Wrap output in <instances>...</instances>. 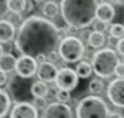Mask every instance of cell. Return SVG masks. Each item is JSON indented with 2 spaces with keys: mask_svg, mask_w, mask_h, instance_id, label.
I'll return each instance as SVG.
<instances>
[{
  "mask_svg": "<svg viewBox=\"0 0 124 118\" xmlns=\"http://www.w3.org/2000/svg\"><path fill=\"white\" fill-rule=\"evenodd\" d=\"M36 2H39V3H43V5H45V3H49V2H54V0H36Z\"/></svg>",
  "mask_w": 124,
  "mask_h": 118,
  "instance_id": "38",
  "label": "cell"
},
{
  "mask_svg": "<svg viewBox=\"0 0 124 118\" xmlns=\"http://www.w3.org/2000/svg\"><path fill=\"white\" fill-rule=\"evenodd\" d=\"M106 94L114 106L124 109V78H115L114 81H111L108 84Z\"/></svg>",
  "mask_w": 124,
  "mask_h": 118,
  "instance_id": "9",
  "label": "cell"
},
{
  "mask_svg": "<svg viewBox=\"0 0 124 118\" xmlns=\"http://www.w3.org/2000/svg\"><path fill=\"white\" fill-rule=\"evenodd\" d=\"M57 52L64 63L81 61L84 52H85V45L78 36H67V38L61 39Z\"/></svg>",
  "mask_w": 124,
  "mask_h": 118,
  "instance_id": "5",
  "label": "cell"
},
{
  "mask_svg": "<svg viewBox=\"0 0 124 118\" xmlns=\"http://www.w3.org/2000/svg\"><path fill=\"white\" fill-rule=\"evenodd\" d=\"M75 72H76V75H78L79 78L87 79V78H90L91 73H93V66H91V63H88V61H85V60H84V61H79L78 64H76Z\"/></svg>",
  "mask_w": 124,
  "mask_h": 118,
  "instance_id": "18",
  "label": "cell"
},
{
  "mask_svg": "<svg viewBox=\"0 0 124 118\" xmlns=\"http://www.w3.org/2000/svg\"><path fill=\"white\" fill-rule=\"evenodd\" d=\"M8 21H9L11 24H14V25H21L24 20L21 18V14H12V12H9V16H8Z\"/></svg>",
  "mask_w": 124,
  "mask_h": 118,
  "instance_id": "25",
  "label": "cell"
},
{
  "mask_svg": "<svg viewBox=\"0 0 124 118\" xmlns=\"http://www.w3.org/2000/svg\"><path fill=\"white\" fill-rule=\"evenodd\" d=\"M3 54H5V49H3V45H2V43H0V57H2V55H3Z\"/></svg>",
  "mask_w": 124,
  "mask_h": 118,
  "instance_id": "40",
  "label": "cell"
},
{
  "mask_svg": "<svg viewBox=\"0 0 124 118\" xmlns=\"http://www.w3.org/2000/svg\"><path fill=\"white\" fill-rule=\"evenodd\" d=\"M102 3H106V5H111L112 2H115V0H100Z\"/></svg>",
  "mask_w": 124,
  "mask_h": 118,
  "instance_id": "39",
  "label": "cell"
},
{
  "mask_svg": "<svg viewBox=\"0 0 124 118\" xmlns=\"http://www.w3.org/2000/svg\"><path fill=\"white\" fill-rule=\"evenodd\" d=\"M11 106H12V99L9 93L0 88V118H5L8 112H11Z\"/></svg>",
  "mask_w": 124,
  "mask_h": 118,
  "instance_id": "15",
  "label": "cell"
},
{
  "mask_svg": "<svg viewBox=\"0 0 124 118\" xmlns=\"http://www.w3.org/2000/svg\"><path fill=\"white\" fill-rule=\"evenodd\" d=\"M103 81L100 78H94L90 81V84H88V91L91 93V96H97V94H100L103 91Z\"/></svg>",
  "mask_w": 124,
  "mask_h": 118,
  "instance_id": "22",
  "label": "cell"
},
{
  "mask_svg": "<svg viewBox=\"0 0 124 118\" xmlns=\"http://www.w3.org/2000/svg\"><path fill=\"white\" fill-rule=\"evenodd\" d=\"M58 60H60V55H58V52H57V51H55V52H51L49 55H48V61L52 63V64H55Z\"/></svg>",
  "mask_w": 124,
  "mask_h": 118,
  "instance_id": "32",
  "label": "cell"
},
{
  "mask_svg": "<svg viewBox=\"0 0 124 118\" xmlns=\"http://www.w3.org/2000/svg\"><path fill=\"white\" fill-rule=\"evenodd\" d=\"M106 29H108V24H105V23H102V21H97V20H96V23H94V31L103 33Z\"/></svg>",
  "mask_w": 124,
  "mask_h": 118,
  "instance_id": "27",
  "label": "cell"
},
{
  "mask_svg": "<svg viewBox=\"0 0 124 118\" xmlns=\"http://www.w3.org/2000/svg\"><path fill=\"white\" fill-rule=\"evenodd\" d=\"M9 0H0V15H3L6 12H9V8H8Z\"/></svg>",
  "mask_w": 124,
  "mask_h": 118,
  "instance_id": "29",
  "label": "cell"
},
{
  "mask_svg": "<svg viewBox=\"0 0 124 118\" xmlns=\"http://www.w3.org/2000/svg\"><path fill=\"white\" fill-rule=\"evenodd\" d=\"M33 11V2L31 0H27V8H25V12H31Z\"/></svg>",
  "mask_w": 124,
  "mask_h": 118,
  "instance_id": "36",
  "label": "cell"
},
{
  "mask_svg": "<svg viewBox=\"0 0 124 118\" xmlns=\"http://www.w3.org/2000/svg\"><path fill=\"white\" fill-rule=\"evenodd\" d=\"M55 99H57V102H60V103H67L70 99H72V96H70L69 91H64V90H57Z\"/></svg>",
  "mask_w": 124,
  "mask_h": 118,
  "instance_id": "24",
  "label": "cell"
},
{
  "mask_svg": "<svg viewBox=\"0 0 124 118\" xmlns=\"http://www.w3.org/2000/svg\"><path fill=\"white\" fill-rule=\"evenodd\" d=\"M0 16H2V15H0Z\"/></svg>",
  "mask_w": 124,
  "mask_h": 118,
  "instance_id": "42",
  "label": "cell"
},
{
  "mask_svg": "<svg viewBox=\"0 0 124 118\" xmlns=\"http://www.w3.org/2000/svg\"><path fill=\"white\" fill-rule=\"evenodd\" d=\"M123 25H124V24H123Z\"/></svg>",
  "mask_w": 124,
  "mask_h": 118,
  "instance_id": "43",
  "label": "cell"
},
{
  "mask_svg": "<svg viewBox=\"0 0 124 118\" xmlns=\"http://www.w3.org/2000/svg\"><path fill=\"white\" fill-rule=\"evenodd\" d=\"M9 118H39V109L30 102L15 103L9 112Z\"/></svg>",
  "mask_w": 124,
  "mask_h": 118,
  "instance_id": "11",
  "label": "cell"
},
{
  "mask_svg": "<svg viewBox=\"0 0 124 118\" xmlns=\"http://www.w3.org/2000/svg\"><path fill=\"white\" fill-rule=\"evenodd\" d=\"M121 2H124V0H121Z\"/></svg>",
  "mask_w": 124,
  "mask_h": 118,
  "instance_id": "41",
  "label": "cell"
},
{
  "mask_svg": "<svg viewBox=\"0 0 124 118\" xmlns=\"http://www.w3.org/2000/svg\"><path fill=\"white\" fill-rule=\"evenodd\" d=\"M60 12V6L55 3V2H49V3H45L42 8V14L46 20H51V18H55Z\"/></svg>",
  "mask_w": 124,
  "mask_h": 118,
  "instance_id": "20",
  "label": "cell"
},
{
  "mask_svg": "<svg viewBox=\"0 0 124 118\" xmlns=\"http://www.w3.org/2000/svg\"><path fill=\"white\" fill-rule=\"evenodd\" d=\"M61 38L58 27L45 16L31 15L25 18L15 36V49L20 55L36 58L38 55H49L58 49Z\"/></svg>",
  "mask_w": 124,
  "mask_h": 118,
  "instance_id": "1",
  "label": "cell"
},
{
  "mask_svg": "<svg viewBox=\"0 0 124 118\" xmlns=\"http://www.w3.org/2000/svg\"><path fill=\"white\" fill-rule=\"evenodd\" d=\"M109 33H111L112 38H115V39H121V38H124V25L120 24V23L112 24L111 29H109Z\"/></svg>",
  "mask_w": 124,
  "mask_h": 118,
  "instance_id": "23",
  "label": "cell"
},
{
  "mask_svg": "<svg viewBox=\"0 0 124 118\" xmlns=\"http://www.w3.org/2000/svg\"><path fill=\"white\" fill-rule=\"evenodd\" d=\"M42 118H73V111L67 103L52 102L43 111Z\"/></svg>",
  "mask_w": 124,
  "mask_h": 118,
  "instance_id": "10",
  "label": "cell"
},
{
  "mask_svg": "<svg viewBox=\"0 0 124 118\" xmlns=\"http://www.w3.org/2000/svg\"><path fill=\"white\" fill-rule=\"evenodd\" d=\"M106 42V38L103 33H99V31H91L90 34V39H88V45L91 48H96V49H100Z\"/></svg>",
  "mask_w": 124,
  "mask_h": 118,
  "instance_id": "19",
  "label": "cell"
},
{
  "mask_svg": "<svg viewBox=\"0 0 124 118\" xmlns=\"http://www.w3.org/2000/svg\"><path fill=\"white\" fill-rule=\"evenodd\" d=\"M76 118H109V106L99 96H87L78 102L75 109Z\"/></svg>",
  "mask_w": 124,
  "mask_h": 118,
  "instance_id": "4",
  "label": "cell"
},
{
  "mask_svg": "<svg viewBox=\"0 0 124 118\" xmlns=\"http://www.w3.org/2000/svg\"><path fill=\"white\" fill-rule=\"evenodd\" d=\"M33 105L36 106L38 109H43V111H45V109H46V106H48L45 97H36V99H33Z\"/></svg>",
  "mask_w": 124,
  "mask_h": 118,
  "instance_id": "26",
  "label": "cell"
},
{
  "mask_svg": "<svg viewBox=\"0 0 124 118\" xmlns=\"http://www.w3.org/2000/svg\"><path fill=\"white\" fill-rule=\"evenodd\" d=\"M15 66H16V58H15L14 54L5 52L3 55L0 57V69L5 70L6 73H8V72L15 70Z\"/></svg>",
  "mask_w": 124,
  "mask_h": 118,
  "instance_id": "17",
  "label": "cell"
},
{
  "mask_svg": "<svg viewBox=\"0 0 124 118\" xmlns=\"http://www.w3.org/2000/svg\"><path fill=\"white\" fill-rule=\"evenodd\" d=\"M36 61H38V64H43V63L48 61V55H38Z\"/></svg>",
  "mask_w": 124,
  "mask_h": 118,
  "instance_id": "34",
  "label": "cell"
},
{
  "mask_svg": "<svg viewBox=\"0 0 124 118\" xmlns=\"http://www.w3.org/2000/svg\"><path fill=\"white\" fill-rule=\"evenodd\" d=\"M97 21H102L105 24L111 23L114 18H115V9L112 5H106V3H100L99 8H97Z\"/></svg>",
  "mask_w": 124,
  "mask_h": 118,
  "instance_id": "14",
  "label": "cell"
},
{
  "mask_svg": "<svg viewBox=\"0 0 124 118\" xmlns=\"http://www.w3.org/2000/svg\"><path fill=\"white\" fill-rule=\"evenodd\" d=\"M6 82H9V78H8V73L5 70L0 69V88H2V85H5Z\"/></svg>",
  "mask_w": 124,
  "mask_h": 118,
  "instance_id": "31",
  "label": "cell"
},
{
  "mask_svg": "<svg viewBox=\"0 0 124 118\" xmlns=\"http://www.w3.org/2000/svg\"><path fill=\"white\" fill-rule=\"evenodd\" d=\"M115 75L117 78H124V61H120L117 69H115Z\"/></svg>",
  "mask_w": 124,
  "mask_h": 118,
  "instance_id": "28",
  "label": "cell"
},
{
  "mask_svg": "<svg viewBox=\"0 0 124 118\" xmlns=\"http://www.w3.org/2000/svg\"><path fill=\"white\" fill-rule=\"evenodd\" d=\"M90 34H91V31H88L87 29H84V30H81V33H79V39H81L82 42L88 40V39H90Z\"/></svg>",
  "mask_w": 124,
  "mask_h": 118,
  "instance_id": "33",
  "label": "cell"
},
{
  "mask_svg": "<svg viewBox=\"0 0 124 118\" xmlns=\"http://www.w3.org/2000/svg\"><path fill=\"white\" fill-rule=\"evenodd\" d=\"M30 93L33 96V99L36 97H46L49 94V88H48V84L42 82V81H34L31 84V88H30Z\"/></svg>",
  "mask_w": 124,
  "mask_h": 118,
  "instance_id": "16",
  "label": "cell"
},
{
  "mask_svg": "<svg viewBox=\"0 0 124 118\" xmlns=\"http://www.w3.org/2000/svg\"><path fill=\"white\" fill-rule=\"evenodd\" d=\"M117 51H118V54L120 55H123L124 57V38H121V39H118V42H117Z\"/></svg>",
  "mask_w": 124,
  "mask_h": 118,
  "instance_id": "30",
  "label": "cell"
},
{
  "mask_svg": "<svg viewBox=\"0 0 124 118\" xmlns=\"http://www.w3.org/2000/svg\"><path fill=\"white\" fill-rule=\"evenodd\" d=\"M118 55L111 47L109 48H102L97 49L93 54L91 58V66H93V73L97 75V78H109L115 75V69L118 66Z\"/></svg>",
  "mask_w": 124,
  "mask_h": 118,
  "instance_id": "3",
  "label": "cell"
},
{
  "mask_svg": "<svg viewBox=\"0 0 124 118\" xmlns=\"http://www.w3.org/2000/svg\"><path fill=\"white\" fill-rule=\"evenodd\" d=\"M66 30H67V36H75L78 29H75V27H67Z\"/></svg>",
  "mask_w": 124,
  "mask_h": 118,
  "instance_id": "35",
  "label": "cell"
},
{
  "mask_svg": "<svg viewBox=\"0 0 124 118\" xmlns=\"http://www.w3.org/2000/svg\"><path fill=\"white\" fill-rule=\"evenodd\" d=\"M8 8H9V12L12 14H23L25 12V8H27V0H9Z\"/></svg>",
  "mask_w": 124,
  "mask_h": 118,
  "instance_id": "21",
  "label": "cell"
},
{
  "mask_svg": "<svg viewBox=\"0 0 124 118\" xmlns=\"http://www.w3.org/2000/svg\"><path fill=\"white\" fill-rule=\"evenodd\" d=\"M27 79H23L20 78L18 75H14L11 79H9V85H8V90H9V96L11 99L16 103H21V102H25V97H27L30 93V88H31V84L27 85L25 84Z\"/></svg>",
  "mask_w": 124,
  "mask_h": 118,
  "instance_id": "6",
  "label": "cell"
},
{
  "mask_svg": "<svg viewBox=\"0 0 124 118\" xmlns=\"http://www.w3.org/2000/svg\"><path fill=\"white\" fill-rule=\"evenodd\" d=\"M97 8H99L97 0H61L60 14L67 27L84 30L96 23Z\"/></svg>",
  "mask_w": 124,
  "mask_h": 118,
  "instance_id": "2",
  "label": "cell"
},
{
  "mask_svg": "<svg viewBox=\"0 0 124 118\" xmlns=\"http://www.w3.org/2000/svg\"><path fill=\"white\" fill-rule=\"evenodd\" d=\"M39 64L36 58L29 57V55H20L16 58V66H15V75H18L23 79H30L38 73Z\"/></svg>",
  "mask_w": 124,
  "mask_h": 118,
  "instance_id": "8",
  "label": "cell"
},
{
  "mask_svg": "<svg viewBox=\"0 0 124 118\" xmlns=\"http://www.w3.org/2000/svg\"><path fill=\"white\" fill-rule=\"evenodd\" d=\"M79 76L76 75V72L70 67H61L58 69V75L55 79V87L57 90H64V91H72L78 87Z\"/></svg>",
  "mask_w": 124,
  "mask_h": 118,
  "instance_id": "7",
  "label": "cell"
},
{
  "mask_svg": "<svg viewBox=\"0 0 124 118\" xmlns=\"http://www.w3.org/2000/svg\"><path fill=\"white\" fill-rule=\"evenodd\" d=\"M16 30L15 25L11 24L8 20H0V43H8L15 39Z\"/></svg>",
  "mask_w": 124,
  "mask_h": 118,
  "instance_id": "13",
  "label": "cell"
},
{
  "mask_svg": "<svg viewBox=\"0 0 124 118\" xmlns=\"http://www.w3.org/2000/svg\"><path fill=\"white\" fill-rule=\"evenodd\" d=\"M109 118H124V115H123V114H120V112H111Z\"/></svg>",
  "mask_w": 124,
  "mask_h": 118,
  "instance_id": "37",
  "label": "cell"
},
{
  "mask_svg": "<svg viewBox=\"0 0 124 118\" xmlns=\"http://www.w3.org/2000/svg\"><path fill=\"white\" fill-rule=\"evenodd\" d=\"M57 75H58V69L55 64H52V63L46 61L43 63V64H39V69H38V73L36 76L39 78V81H42V82H55L57 79Z\"/></svg>",
  "mask_w": 124,
  "mask_h": 118,
  "instance_id": "12",
  "label": "cell"
}]
</instances>
